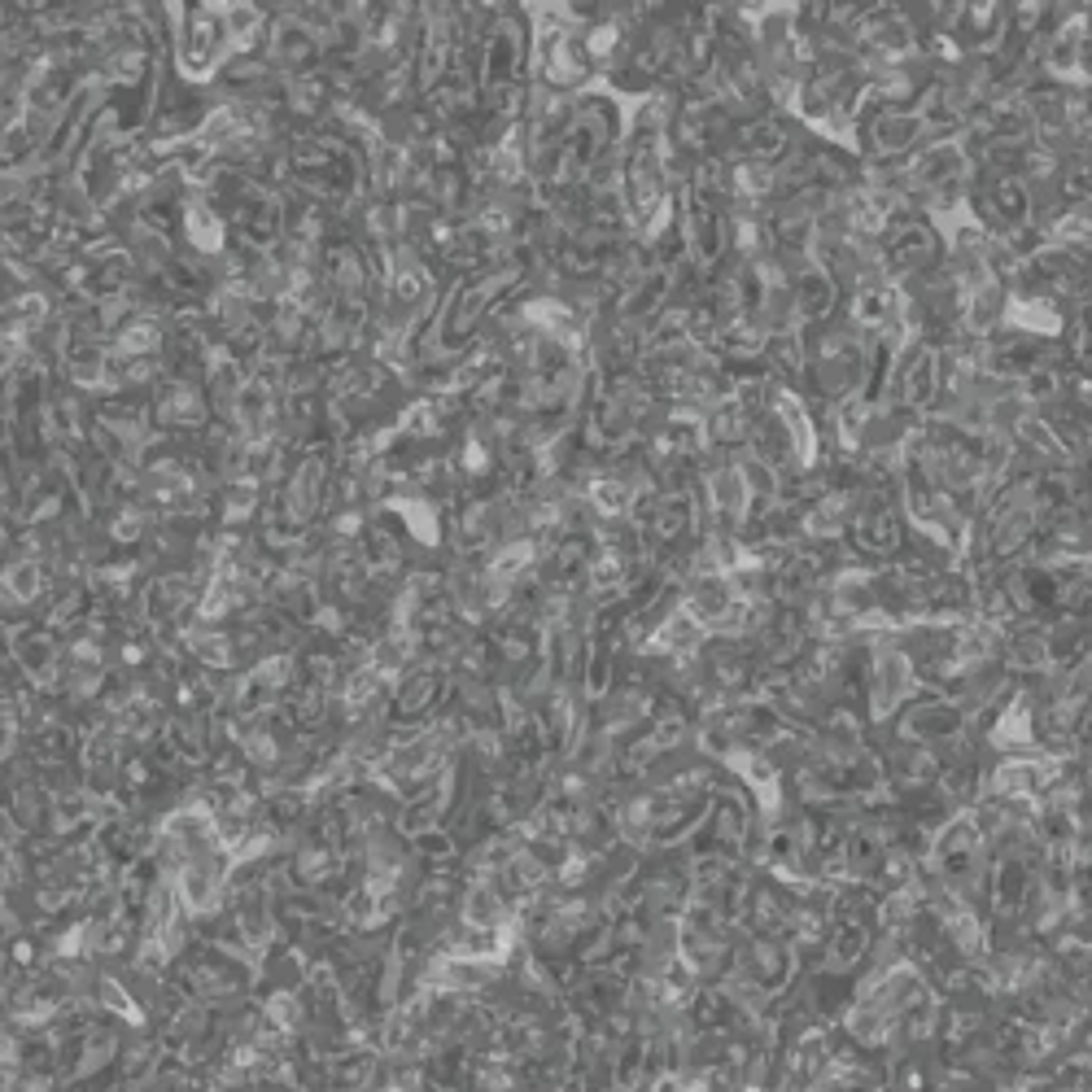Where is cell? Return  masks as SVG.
<instances>
[{"label": "cell", "mask_w": 1092, "mask_h": 1092, "mask_svg": "<svg viewBox=\"0 0 1092 1092\" xmlns=\"http://www.w3.org/2000/svg\"><path fill=\"white\" fill-rule=\"evenodd\" d=\"M625 132H629V106L612 96L603 84L586 88L573 96L564 136L551 157L546 180L533 184V192H555V197H581L586 184L599 175L608 162L621 157Z\"/></svg>", "instance_id": "obj_1"}, {"label": "cell", "mask_w": 1092, "mask_h": 1092, "mask_svg": "<svg viewBox=\"0 0 1092 1092\" xmlns=\"http://www.w3.org/2000/svg\"><path fill=\"white\" fill-rule=\"evenodd\" d=\"M870 354H874V336L843 324V319L805 333V359H808L805 402L813 411V420H822L835 407H843L848 398L861 394L865 376H870Z\"/></svg>", "instance_id": "obj_2"}, {"label": "cell", "mask_w": 1092, "mask_h": 1092, "mask_svg": "<svg viewBox=\"0 0 1092 1092\" xmlns=\"http://www.w3.org/2000/svg\"><path fill=\"white\" fill-rule=\"evenodd\" d=\"M533 13V84L555 96H577L599 84L581 26L564 13V5H538Z\"/></svg>", "instance_id": "obj_3"}, {"label": "cell", "mask_w": 1092, "mask_h": 1092, "mask_svg": "<svg viewBox=\"0 0 1092 1092\" xmlns=\"http://www.w3.org/2000/svg\"><path fill=\"white\" fill-rule=\"evenodd\" d=\"M1032 184L1014 171H979V180L966 192V215L987 240H1009L1032 223Z\"/></svg>", "instance_id": "obj_4"}, {"label": "cell", "mask_w": 1092, "mask_h": 1092, "mask_svg": "<svg viewBox=\"0 0 1092 1092\" xmlns=\"http://www.w3.org/2000/svg\"><path fill=\"white\" fill-rule=\"evenodd\" d=\"M949 263V245H944V232L931 215H901L891 223V232L878 240V267L891 285H913V280L931 276Z\"/></svg>", "instance_id": "obj_5"}, {"label": "cell", "mask_w": 1092, "mask_h": 1092, "mask_svg": "<svg viewBox=\"0 0 1092 1092\" xmlns=\"http://www.w3.org/2000/svg\"><path fill=\"white\" fill-rule=\"evenodd\" d=\"M843 546L856 564H896L909 546V520H905L901 503L896 498H883V494H870L853 507L848 516V533H843Z\"/></svg>", "instance_id": "obj_6"}, {"label": "cell", "mask_w": 1092, "mask_h": 1092, "mask_svg": "<svg viewBox=\"0 0 1092 1092\" xmlns=\"http://www.w3.org/2000/svg\"><path fill=\"white\" fill-rule=\"evenodd\" d=\"M782 276L791 285V302L795 315H800V328L813 333V328H826L843 315V288L839 280L826 271L822 258L813 253H778Z\"/></svg>", "instance_id": "obj_7"}, {"label": "cell", "mask_w": 1092, "mask_h": 1092, "mask_svg": "<svg viewBox=\"0 0 1092 1092\" xmlns=\"http://www.w3.org/2000/svg\"><path fill=\"white\" fill-rule=\"evenodd\" d=\"M883 402H896V407L918 416V420H931L939 407V346L909 341L896 354V367H891Z\"/></svg>", "instance_id": "obj_8"}, {"label": "cell", "mask_w": 1092, "mask_h": 1092, "mask_svg": "<svg viewBox=\"0 0 1092 1092\" xmlns=\"http://www.w3.org/2000/svg\"><path fill=\"white\" fill-rule=\"evenodd\" d=\"M805 140V127L791 119V114H747L730 127V140H725V162H760V167H778L782 157L791 154L795 144Z\"/></svg>", "instance_id": "obj_9"}, {"label": "cell", "mask_w": 1092, "mask_h": 1092, "mask_svg": "<svg viewBox=\"0 0 1092 1092\" xmlns=\"http://www.w3.org/2000/svg\"><path fill=\"white\" fill-rule=\"evenodd\" d=\"M1084 40H1088V5H1062V18L1040 44V74L1049 84H1084ZM1088 88V84H1084Z\"/></svg>", "instance_id": "obj_10"}, {"label": "cell", "mask_w": 1092, "mask_h": 1092, "mask_svg": "<svg viewBox=\"0 0 1092 1092\" xmlns=\"http://www.w3.org/2000/svg\"><path fill=\"white\" fill-rule=\"evenodd\" d=\"M1009 36V5L1005 0H961L949 40L961 57H997Z\"/></svg>", "instance_id": "obj_11"}, {"label": "cell", "mask_w": 1092, "mask_h": 1092, "mask_svg": "<svg viewBox=\"0 0 1092 1092\" xmlns=\"http://www.w3.org/2000/svg\"><path fill=\"white\" fill-rule=\"evenodd\" d=\"M752 432V411L739 407L734 398H721L717 407L704 411V437H709L712 455H739Z\"/></svg>", "instance_id": "obj_12"}, {"label": "cell", "mask_w": 1092, "mask_h": 1092, "mask_svg": "<svg viewBox=\"0 0 1092 1092\" xmlns=\"http://www.w3.org/2000/svg\"><path fill=\"white\" fill-rule=\"evenodd\" d=\"M1057 350L1070 372H1092V293L1080 298L1075 306H1067L1062 315V333H1057Z\"/></svg>", "instance_id": "obj_13"}, {"label": "cell", "mask_w": 1092, "mask_h": 1092, "mask_svg": "<svg viewBox=\"0 0 1092 1092\" xmlns=\"http://www.w3.org/2000/svg\"><path fill=\"white\" fill-rule=\"evenodd\" d=\"M1049 192L1057 197L1062 210H1075V205L1092 202V144L1084 140L1075 154H1067L1057 162V175L1049 184Z\"/></svg>", "instance_id": "obj_14"}, {"label": "cell", "mask_w": 1092, "mask_h": 1092, "mask_svg": "<svg viewBox=\"0 0 1092 1092\" xmlns=\"http://www.w3.org/2000/svg\"><path fill=\"white\" fill-rule=\"evenodd\" d=\"M1084 84L1092 88V5H1088V40H1084Z\"/></svg>", "instance_id": "obj_15"}]
</instances>
